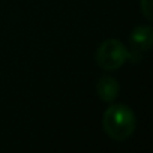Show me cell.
Returning a JSON list of instances; mask_svg holds the SVG:
<instances>
[{
	"label": "cell",
	"mask_w": 153,
	"mask_h": 153,
	"mask_svg": "<svg viewBox=\"0 0 153 153\" xmlns=\"http://www.w3.org/2000/svg\"><path fill=\"white\" fill-rule=\"evenodd\" d=\"M137 126V119L134 111L125 104L110 105L102 117V128L105 134L114 141L128 140Z\"/></svg>",
	"instance_id": "cell-1"
},
{
	"label": "cell",
	"mask_w": 153,
	"mask_h": 153,
	"mask_svg": "<svg viewBox=\"0 0 153 153\" xmlns=\"http://www.w3.org/2000/svg\"><path fill=\"white\" fill-rule=\"evenodd\" d=\"M128 59L129 50L117 39H107L96 50V63L104 71H117Z\"/></svg>",
	"instance_id": "cell-2"
},
{
	"label": "cell",
	"mask_w": 153,
	"mask_h": 153,
	"mask_svg": "<svg viewBox=\"0 0 153 153\" xmlns=\"http://www.w3.org/2000/svg\"><path fill=\"white\" fill-rule=\"evenodd\" d=\"M120 92V84L113 76H102L96 83V93L105 102H113Z\"/></svg>",
	"instance_id": "cell-4"
},
{
	"label": "cell",
	"mask_w": 153,
	"mask_h": 153,
	"mask_svg": "<svg viewBox=\"0 0 153 153\" xmlns=\"http://www.w3.org/2000/svg\"><path fill=\"white\" fill-rule=\"evenodd\" d=\"M140 9L143 12V15L150 21L153 17V2L152 0H141L140 2Z\"/></svg>",
	"instance_id": "cell-5"
},
{
	"label": "cell",
	"mask_w": 153,
	"mask_h": 153,
	"mask_svg": "<svg viewBox=\"0 0 153 153\" xmlns=\"http://www.w3.org/2000/svg\"><path fill=\"white\" fill-rule=\"evenodd\" d=\"M152 44H153V30L150 26H140L134 29V32L131 33V47L135 56H140L141 53L150 50Z\"/></svg>",
	"instance_id": "cell-3"
}]
</instances>
